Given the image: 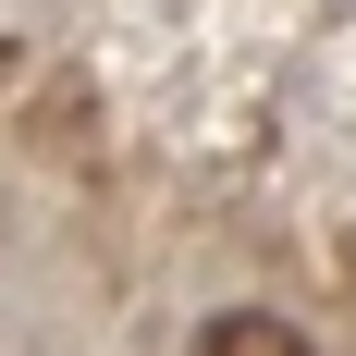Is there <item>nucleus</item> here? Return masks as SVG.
<instances>
[{
    "mask_svg": "<svg viewBox=\"0 0 356 356\" xmlns=\"http://www.w3.org/2000/svg\"><path fill=\"white\" fill-rule=\"evenodd\" d=\"M197 356H307V332L270 320V307H221V320L197 332Z\"/></svg>",
    "mask_w": 356,
    "mask_h": 356,
    "instance_id": "obj_1",
    "label": "nucleus"
}]
</instances>
